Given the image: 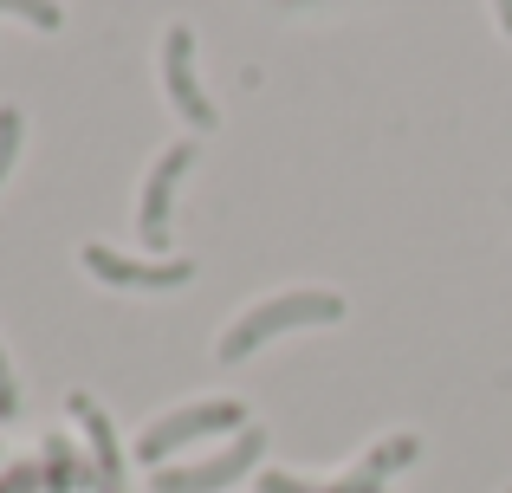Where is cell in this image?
Listing matches in <instances>:
<instances>
[{"instance_id":"30bf717a","label":"cell","mask_w":512,"mask_h":493,"mask_svg":"<svg viewBox=\"0 0 512 493\" xmlns=\"http://www.w3.org/2000/svg\"><path fill=\"white\" fill-rule=\"evenodd\" d=\"M13 416H20V383L7 370V351H0V422H13Z\"/></svg>"},{"instance_id":"4fadbf2b","label":"cell","mask_w":512,"mask_h":493,"mask_svg":"<svg viewBox=\"0 0 512 493\" xmlns=\"http://www.w3.org/2000/svg\"><path fill=\"white\" fill-rule=\"evenodd\" d=\"M0 493H33V468H13L7 481H0Z\"/></svg>"},{"instance_id":"5bb4252c","label":"cell","mask_w":512,"mask_h":493,"mask_svg":"<svg viewBox=\"0 0 512 493\" xmlns=\"http://www.w3.org/2000/svg\"><path fill=\"white\" fill-rule=\"evenodd\" d=\"M493 7H500V33L512 39V0H493Z\"/></svg>"},{"instance_id":"277c9868","label":"cell","mask_w":512,"mask_h":493,"mask_svg":"<svg viewBox=\"0 0 512 493\" xmlns=\"http://www.w3.org/2000/svg\"><path fill=\"white\" fill-rule=\"evenodd\" d=\"M163 85H169V104L188 130H214V104L195 85V33L188 26H169V39H163Z\"/></svg>"},{"instance_id":"8fae6325","label":"cell","mask_w":512,"mask_h":493,"mask_svg":"<svg viewBox=\"0 0 512 493\" xmlns=\"http://www.w3.org/2000/svg\"><path fill=\"white\" fill-rule=\"evenodd\" d=\"M260 493H318V487L299 481V474H260Z\"/></svg>"},{"instance_id":"8992f818","label":"cell","mask_w":512,"mask_h":493,"mask_svg":"<svg viewBox=\"0 0 512 493\" xmlns=\"http://www.w3.org/2000/svg\"><path fill=\"white\" fill-rule=\"evenodd\" d=\"M78 260H85L91 279H104V286H137V292L188 286V279H195V266H188V260H163V266H156V260H124V253H111V247H98V241L78 253Z\"/></svg>"},{"instance_id":"7c38bea8","label":"cell","mask_w":512,"mask_h":493,"mask_svg":"<svg viewBox=\"0 0 512 493\" xmlns=\"http://www.w3.org/2000/svg\"><path fill=\"white\" fill-rule=\"evenodd\" d=\"M318 493H383V487H376V481H363V474H344L338 487H318Z\"/></svg>"},{"instance_id":"52a82bcc","label":"cell","mask_w":512,"mask_h":493,"mask_svg":"<svg viewBox=\"0 0 512 493\" xmlns=\"http://www.w3.org/2000/svg\"><path fill=\"white\" fill-rule=\"evenodd\" d=\"M72 409L85 416V435H91V448H98V487L117 493V442H111V422H104L98 409L85 403V396H72Z\"/></svg>"},{"instance_id":"3957f363","label":"cell","mask_w":512,"mask_h":493,"mask_svg":"<svg viewBox=\"0 0 512 493\" xmlns=\"http://www.w3.org/2000/svg\"><path fill=\"white\" fill-rule=\"evenodd\" d=\"M260 455H266V429H240L234 442L221 448L214 461H188V468H156L150 481H156V493H221V487H234L247 468H260Z\"/></svg>"},{"instance_id":"7a4b0ae2","label":"cell","mask_w":512,"mask_h":493,"mask_svg":"<svg viewBox=\"0 0 512 493\" xmlns=\"http://www.w3.org/2000/svg\"><path fill=\"white\" fill-rule=\"evenodd\" d=\"M240 429H247V409H240L234 396H214V403H188V409H175V416H163V422H150V429H143L137 461L163 468L175 448L201 442V435H240Z\"/></svg>"},{"instance_id":"9a60e30c","label":"cell","mask_w":512,"mask_h":493,"mask_svg":"<svg viewBox=\"0 0 512 493\" xmlns=\"http://www.w3.org/2000/svg\"><path fill=\"white\" fill-rule=\"evenodd\" d=\"M506 493H512V487H506Z\"/></svg>"},{"instance_id":"6da1fadb","label":"cell","mask_w":512,"mask_h":493,"mask_svg":"<svg viewBox=\"0 0 512 493\" xmlns=\"http://www.w3.org/2000/svg\"><path fill=\"white\" fill-rule=\"evenodd\" d=\"M344 318V299L338 292H318V286H305V292H279V299H266V305H247V312L234 318V325L221 331V364H247L253 351H260L266 338H279V331H299V325H338Z\"/></svg>"},{"instance_id":"9c48e42d","label":"cell","mask_w":512,"mask_h":493,"mask_svg":"<svg viewBox=\"0 0 512 493\" xmlns=\"http://www.w3.org/2000/svg\"><path fill=\"white\" fill-rule=\"evenodd\" d=\"M13 156H20V111H13V104H0V182H7Z\"/></svg>"},{"instance_id":"ba28073f","label":"cell","mask_w":512,"mask_h":493,"mask_svg":"<svg viewBox=\"0 0 512 493\" xmlns=\"http://www.w3.org/2000/svg\"><path fill=\"white\" fill-rule=\"evenodd\" d=\"M0 13H13V20L39 26V33H59V20H65V13L52 7V0H0Z\"/></svg>"},{"instance_id":"5b68a950","label":"cell","mask_w":512,"mask_h":493,"mask_svg":"<svg viewBox=\"0 0 512 493\" xmlns=\"http://www.w3.org/2000/svg\"><path fill=\"white\" fill-rule=\"evenodd\" d=\"M195 163V143H169L163 156H156L150 182H143V202H137V234L150 241L156 253L169 247V202H175V182H182V169Z\"/></svg>"}]
</instances>
